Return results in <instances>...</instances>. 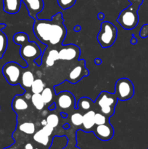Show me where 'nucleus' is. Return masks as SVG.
<instances>
[{
    "instance_id": "obj_1",
    "label": "nucleus",
    "mask_w": 148,
    "mask_h": 149,
    "mask_svg": "<svg viewBox=\"0 0 148 149\" xmlns=\"http://www.w3.org/2000/svg\"><path fill=\"white\" fill-rule=\"evenodd\" d=\"M33 31L38 40L47 47H60L67 34L61 13L52 16L51 20L35 19Z\"/></svg>"
},
{
    "instance_id": "obj_2",
    "label": "nucleus",
    "mask_w": 148,
    "mask_h": 149,
    "mask_svg": "<svg viewBox=\"0 0 148 149\" xmlns=\"http://www.w3.org/2000/svg\"><path fill=\"white\" fill-rule=\"evenodd\" d=\"M140 3L132 2L128 7L122 10L117 18V22L123 29L132 30L139 23L138 10L141 6Z\"/></svg>"
},
{
    "instance_id": "obj_3",
    "label": "nucleus",
    "mask_w": 148,
    "mask_h": 149,
    "mask_svg": "<svg viewBox=\"0 0 148 149\" xmlns=\"http://www.w3.org/2000/svg\"><path fill=\"white\" fill-rule=\"evenodd\" d=\"M117 34V28L111 22H102L100 31L97 36V42L102 48L110 47L116 41Z\"/></svg>"
},
{
    "instance_id": "obj_4",
    "label": "nucleus",
    "mask_w": 148,
    "mask_h": 149,
    "mask_svg": "<svg viewBox=\"0 0 148 149\" xmlns=\"http://www.w3.org/2000/svg\"><path fill=\"white\" fill-rule=\"evenodd\" d=\"M117 103L118 99L114 93H110L107 91L101 92L94 101L95 106L99 107L100 113L108 118L114 114Z\"/></svg>"
},
{
    "instance_id": "obj_5",
    "label": "nucleus",
    "mask_w": 148,
    "mask_h": 149,
    "mask_svg": "<svg viewBox=\"0 0 148 149\" xmlns=\"http://www.w3.org/2000/svg\"><path fill=\"white\" fill-rule=\"evenodd\" d=\"M20 55L27 63L31 65L42 55L41 49L35 42L27 39L20 45Z\"/></svg>"
},
{
    "instance_id": "obj_6",
    "label": "nucleus",
    "mask_w": 148,
    "mask_h": 149,
    "mask_svg": "<svg viewBox=\"0 0 148 149\" xmlns=\"http://www.w3.org/2000/svg\"><path fill=\"white\" fill-rule=\"evenodd\" d=\"M23 70L24 68L20 64L14 61H11L3 65L2 74L9 84L15 86L20 84Z\"/></svg>"
},
{
    "instance_id": "obj_7",
    "label": "nucleus",
    "mask_w": 148,
    "mask_h": 149,
    "mask_svg": "<svg viewBox=\"0 0 148 149\" xmlns=\"http://www.w3.org/2000/svg\"><path fill=\"white\" fill-rule=\"evenodd\" d=\"M114 95L118 100L126 101L132 98L134 95V86L132 81L127 78L117 80L115 85Z\"/></svg>"
},
{
    "instance_id": "obj_8",
    "label": "nucleus",
    "mask_w": 148,
    "mask_h": 149,
    "mask_svg": "<svg viewBox=\"0 0 148 149\" xmlns=\"http://www.w3.org/2000/svg\"><path fill=\"white\" fill-rule=\"evenodd\" d=\"M89 71L86 68V62L84 60H79L76 64L71 68L66 77V80L71 84H76L84 77H87Z\"/></svg>"
},
{
    "instance_id": "obj_9",
    "label": "nucleus",
    "mask_w": 148,
    "mask_h": 149,
    "mask_svg": "<svg viewBox=\"0 0 148 149\" xmlns=\"http://www.w3.org/2000/svg\"><path fill=\"white\" fill-rule=\"evenodd\" d=\"M56 104V109H59L65 112L66 110H71L76 109L75 106V100L73 95L68 91H63L57 95L55 101Z\"/></svg>"
},
{
    "instance_id": "obj_10",
    "label": "nucleus",
    "mask_w": 148,
    "mask_h": 149,
    "mask_svg": "<svg viewBox=\"0 0 148 149\" xmlns=\"http://www.w3.org/2000/svg\"><path fill=\"white\" fill-rule=\"evenodd\" d=\"M59 60L61 61H78L81 55V49L77 45L70 44L61 45L58 49Z\"/></svg>"
},
{
    "instance_id": "obj_11",
    "label": "nucleus",
    "mask_w": 148,
    "mask_h": 149,
    "mask_svg": "<svg viewBox=\"0 0 148 149\" xmlns=\"http://www.w3.org/2000/svg\"><path fill=\"white\" fill-rule=\"evenodd\" d=\"M92 132L94 135L102 141H110L114 135V130L110 122L104 125H95Z\"/></svg>"
},
{
    "instance_id": "obj_12",
    "label": "nucleus",
    "mask_w": 148,
    "mask_h": 149,
    "mask_svg": "<svg viewBox=\"0 0 148 149\" xmlns=\"http://www.w3.org/2000/svg\"><path fill=\"white\" fill-rule=\"evenodd\" d=\"M28 10L29 16L32 18H37V15L44 9L43 0H22Z\"/></svg>"
},
{
    "instance_id": "obj_13",
    "label": "nucleus",
    "mask_w": 148,
    "mask_h": 149,
    "mask_svg": "<svg viewBox=\"0 0 148 149\" xmlns=\"http://www.w3.org/2000/svg\"><path fill=\"white\" fill-rule=\"evenodd\" d=\"M96 112L94 110H90L89 111L86 112L83 114V124H82V130L83 131L86 132H92L95 123H94V115Z\"/></svg>"
},
{
    "instance_id": "obj_14",
    "label": "nucleus",
    "mask_w": 148,
    "mask_h": 149,
    "mask_svg": "<svg viewBox=\"0 0 148 149\" xmlns=\"http://www.w3.org/2000/svg\"><path fill=\"white\" fill-rule=\"evenodd\" d=\"M28 108V104L26 99L22 95H17L15 96L12 101V109L18 114L20 112L25 111L27 110Z\"/></svg>"
},
{
    "instance_id": "obj_15",
    "label": "nucleus",
    "mask_w": 148,
    "mask_h": 149,
    "mask_svg": "<svg viewBox=\"0 0 148 149\" xmlns=\"http://www.w3.org/2000/svg\"><path fill=\"white\" fill-rule=\"evenodd\" d=\"M22 0H3V10L8 14H16L20 11Z\"/></svg>"
},
{
    "instance_id": "obj_16",
    "label": "nucleus",
    "mask_w": 148,
    "mask_h": 149,
    "mask_svg": "<svg viewBox=\"0 0 148 149\" xmlns=\"http://www.w3.org/2000/svg\"><path fill=\"white\" fill-rule=\"evenodd\" d=\"M34 79V76H33V74L32 73L31 71H30V70L24 71V70H23V74H22L21 75L20 84H20V87L23 89H24V90L30 88Z\"/></svg>"
},
{
    "instance_id": "obj_17",
    "label": "nucleus",
    "mask_w": 148,
    "mask_h": 149,
    "mask_svg": "<svg viewBox=\"0 0 148 149\" xmlns=\"http://www.w3.org/2000/svg\"><path fill=\"white\" fill-rule=\"evenodd\" d=\"M94 107H95L94 102L86 97H81L77 103V109L81 110V111H84L85 113L90 110H93Z\"/></svg>"
},
{
    "instance_id": "obj_18",
    "label": "nucleus",
    "mask_w": 148,
    "mask_h": 149,
    "mask_svg": "<svg viewBox=\"0 0 148 149\" xmlns=\"http://www.w3.org/2000/svg\"><path fill=\"white\" fill-rule=\"evenodd\" d=\"M59 60L58 49L52 48L48 51L46 58H42V61H45V63L47 67H52L55 65V61Z\"/></svg>"
},
{
    "instance_id": "obj_19",
    "label": "nucleus",
    "mask_w": 148,
    "mask_h": 149,
    "mask_svg": "<svg viewBox=\"0 0 148 149\" xmlns=\"http://www.w3.org/2000/svg\"><path fill=\"white\" fill-rule=\"evenodd\" d=\"M17 130L20 131L21 133L26 134V135H33L36 132V126L33 122H26L17 125Z\"/></svg>"
},
{
    "instance_id": "obj_20",
    "label": "nucleus",
    "mask_w": 148,
    "mask_h": 149,
    "mask_svg": "<svg viewBox=\"0 0 148 149\" xmlns=\"http://www.w3.org/2000/svg\"><path fill=\"white\" fill-rule=\"evenodd\" d=\"M33 141L35 142L38 143L39 144L46 146L49 144L50 142V139H49V136H48L46 133L43 131V130L41 129L39 130L36 131L34 134H33Z\"/></svg>"
},
{
    "instance_id": "obj_21",
    "label": "nucleus",
    "mask_w": 148,
    "mask_h": 149,
    "mask_svg": "<svg viewBox=\"0 0 148 149\" xmlns=\"http://www.w3.org/2000/svg\"><path fill=\"white\" fill-rule=\"evenodd\" d=\"M42 99L44 102L45 106L46 105H50L53 103L54 100V90L53 88L51 87H45L43 91L41 93Z\"/></svg>"
},
{
    "instance_id": "obj_22",
    "label": "nucleus",
    "mask_w": 148,
    "mask_h": 149,
    "mask_svg": "<svg viewBox=\"0 0 148 149\" xmlns=\"http://www.w3.org/2000/svg\"><path fill=\"white\" fill-rule=\"evenodd\" d=\"M30 100H31L32 105L36 108V109H37L38 111L43 110L45 104L41 95V93H36V94L32 95Z\"/></svg>"
},
{
    "instance_id": "obj_23",
    "label": "nucleus",
    "mask_w": 148,
    "mask_h": 149,
    "mask_svg": "<svg viewBox=\"0 0 148 149\" xmlns=\"http://www.w3.org/2000/svg\"><path fill=\"white\" fill-rule=\"evenodd\" d=\"M44 88L45 84L43 80L41 79H34L31 87H30V91L33 94L41 93Z\"/></svg>"
},
{
    "instance_id": "obj_24",
    "label": "nucleus",
    "mask_w": 148,
    "mask_h": 149,
    "mask_svg": "<svg viewBox=\"0 0 148 149\" xmlns=\"http://www.w3.org/2000/svg\"><path fill=\"white\" fill-rule=\"evenodd\" d=\"M7 37L5 33L0 30V59L3 58L7 48Z\"/></svg>"
},
{
    "instance_id": "obj_25",
    "label": "nucleus",
    "mask_w": 148,
    "mask_h": 149,
    "mask_svg": "<svg viewBox=\"0 0 148 149\" xmlns=\"http://www.w3.org/2000/svg\"><path fill=\"white\" fill-rule=\"evenodd\" d=\"M71 122L75 127H81L83 124V114L80 112H74L71 116Z\"/></svg>"
},
{
    "instance_id": "obj_26",
    "label": "nucleus",
    "mask_w": 148,
    "mask_h": 149,
    "mask_svg": "<svg viewBox=\"0 0 148 149\" xmlns=\"http://www.w3.org/2000/svg\"><path fill=\"white\" fill-rule=\"evenodd\" d=\"M27 39H29V36L25 32H17V33H15L12 37L14 43L17 45H21L23 42H24Z\"/></svg>"
},
{
    "instance_id": "obj_27",
    "label": "nucleus",
    "mask_w": 148,
    "mask_h": 149,
    "mask_svg": "<svg viewBox=\"0 0 148 149\" xmlns=\"http://www.w3.org/2000/svg\"><path fill=\"white\" fill-rule=\"evenodd\" d=\"M46 120L48 125H50L53 128L57 127L59 125V119L57 115L55 113H51V114L48 115L46 118Z\"/></svg>"
},
{
    "instance_id": "obj_28",
    "label": "nucleus",
    "mask_w": 148,
    "mask_h": 149,
    "mask_svg": "<svg viewBox=\"0 0 148 149\" xmlns=\"http://www.w3.org/2000/svg\"><path fill=\"white\" fill-rule=\"evenodd\" d=\"M109 122V118L102 113H95L94 115V123L95 125H101Z\"/></svg>"
},
{
    "instance_id": "obj_29",
    "label": "nucleus",
    "mask_w": 148,
    "mask_h": 149,
    "mask_svg": "<svg viewBox=\"0 0 148 149\" xmlns=\"http://www.w3.org/2000/svg\"><path fill=\"white\" fill-rule=\"evenodd\" d=\"M76 0H57V4L62 10H65L71 8L75 4Z\"/></svg>"
},
{
    "instance_id": "obj_30",
    "label": "nucleus",
    "mask_w": 148,
    "mask_h": 149,
    "mask_svg": "<svg viewBox=\"0 0 148 149\" xmlns=\"http://www.w3.org/2000/svg\"><path fill=\"white\" fill-rule=\"evenodd\" d=\"M139 36L142 39H145L148 36V24H145L142 26L139 31Z\"/></svg>"
},
{
    "instance_id": "obj_31",
    "label": "nucleus",
    "mask_w": 148,
    "mask_h": 149,
    "mask_svg": "<svg viewBox=\"0 0 148 149\" xmlns=\"http://www.w3.org/2000/svg\"><path fill=\"white\" fill-rule=\"evenodd\" d=\"M54 129H55V128H53L52 127H51L50 125H49L48 124H47V125H45V126H44L43 127H42V130H43L44 132L45 133H46V135H47L48 136H49V137H50L51 135L53 133Z\"/></svg>"
},
{
    "instance_id": "obj_32",
    "label": "nucleus",
    "mask_w": 148,
    "mask_h": 149,
    "mask_svg": "<svg viewBox=\"0 0 148 149\" xmlns=\"http://www.w3.org/2000/svg\"><path fill=\"white\" fill-rule=\"evenodd\" d=\"M75 143H76L75 141H73L71 143L70 142H68V143H67L66 146H65L63 149H80L75 146Z\"/></svg>"
},
{
    "instance_id": "obj_33",
    "label": "nucleus",
    "mask_w": 148,
    "mask_h": 149,
    "mask_svg": "<svg viewBox=\"0 0 148 149\" xmlns=\"http://www.w3.org/2000/svg\"><path fill=\"white\" fill-rule=\"evenodd\" d=\"M130 43L131 44V45H136V44L137 43V39L135 37V36L133 34L132 35V37L130 40Z\"/></svg>"
},
{
    "instance_id": "obj_34",
    "label": "nucleus",
    "mask_w": 148,
    "mask_h": 149,
    "mask_svg": "<svg viewBox=\"0 0 148 149\" xmlns=\"http://www.w3.org/2000/svg\"><path fill=\"white\" fill-rule=\"evenodd\" d=\"M48 109H49V111H54L55 109H56V104H55V102H53L52 104L49 105V106L48 107Z\"/></svg>"
},
{
    "instance_id": "obj_35",
    "label": "nucleus",
    "mask_w": 148,
    "mask_h": 149,
    "mask_svg": "<svg viewBox=\"0 0 148 149\" xmlns=\"http://www.w3.org/2000/svg\"><path fill=\"white\" fill-rule=\"evenodd\" d=\"M97 18L100 20H103V19L104 18V14L103 13H99L97 14Z\"/></svg>"
},
{
    "instance_id": "obj_36",
    "label": "nucleus",
    "mask_w": 148,
    "mask_h": 149,
    "mask_svg": "<svg viewBox=\"0 0 148 149\" xmlns=\"http://www.w3.org/2000/svg\"><path fill=\"white\" fill-rule=\"evenodd\" d=\"M24 149H33V146L30 143H27L24 146Z\"/></svg>"
},
{
    "instance_id": "obj_37",
    "label": "nucleus",
    "mask_w": 148,
    "mask_h": 149,
    "mask_svg": "<svg viewBox=\"0 0 148 149\" xmlns=\"http://www.w3.org/2000/svg\"><path fill=\"white\" fill-rule=\"evenodd\" d=\"M102 63V60L100 59V58H95V59H94V63H95L96 65H100Z\"/></svg>"
},
{
    "instance_id": "obj_38",
    "label": "nucleus",
    "mask_w": 148,
    "mask_h": 149,
    "mask_svg": "<svg viewBox=\"0 0 148 149\" xmlns=\"http://www.w3.org/2000/svg\"><path fill=\"white\" fill-rule=\"evenodd\" d=\"M81 30V26L80 25H76L75 27L73 28V31L75 32H79Z\"/></svg>"
},
{
    "instance_id": "obj_39",
    "label": "nucleus",
    "mask_w": 148,
    "mask_h": 149,
    "mask_svg": "<svg viewBox=\"0 0 148 149\" xmlns=\"http://www.w3.org/2000/svg\"><path fill=\"white\" fill-rule=\"evenodd\" d=\"M60 116L61 117L64 118V119H65V118L68 117V113H65V112H61L60 113Z\"/></svg>"
},
{
    "instance_id": "obj_40",
    "label": "nucleus",
    "mask_w": 148,
    "mask_h": 149,
    "mask_svg": "<svg viewBox=\"0 0 148 149\" xmlns=\"http://www.w3.org/2000/svg\"><path fill=\"white\" fill-rule=\"evenodd\" d=\"M7 27V25L5 23H0V30L2 31V29H5Z\"/></svg>"
},
{
    "instance_id": "obj_41",
    "label": "nucleus",
    "mask_w": 148,
    "mask_h": 149,
    "mask_svg": "<svg viewBox=\"0 0 148 149\" xmlns=\"http://www.w3.org/2000/svg\"><path fill=\"white\" fill-rule=\"evenodd\" d=\"M41 125H42V127H44V126H45V125H47V122H46V119H43V120H42L41 122Z\"/></svg>"
},
{
    "instance_id": "obj_42",
    "label": "nucleus",
    "mask_w": 148,
    "mask_h": 149,
    "mask_svg": "<svg viewBox=\"0 0 148 149\" xmlns=\"http://www.w3.org/2000/svg\"><path fill=\"white\" fill-rule=\"evenodd\" d=\"M62 127H63L65 130H68L70 128V125L68 123H66V124H65L63 126H62Z\"/></svg>"
},
{
    "instance_id": "obj_43",
    "label": "nucleus",
    "mask_w": 148,
    "mask_h": 149,
    "mask_svg": "<svg viewBox=\"0 0 148 149\" xmlns=\"http://www.w3.org/2000/svg\"><path fill=\"white\" fill-rule=\"evenodd\" d=\"M4 149H17V148H16L15 147L13 146L12 145L11 146H10V147H7V148H4Z\"/></svg>"
}]
</instances>
